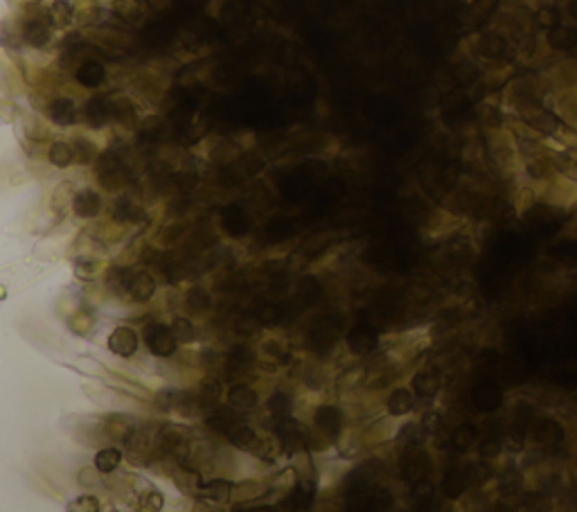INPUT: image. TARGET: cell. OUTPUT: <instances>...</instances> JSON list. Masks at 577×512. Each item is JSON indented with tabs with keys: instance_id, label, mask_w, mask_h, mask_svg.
<instances>
[{
	"instance_id": "1",
	"label": "cell",
	"mask_w": 577,
	"mask_h": 512,
	"mask_svg": "<svg viewBox=\"0 0 577 512\" xmlns=\"http://www.w3.org/2000/svg\"><path fill=\"white\" fill-rule=\"evenodd\" d=\"M52 27H55V23H52L50 7H46L41 0L25 5L23 23H20V39H23L27 46L32 48L48 46L52 39Z\"/></svg>"
},
{
	"instance_id": "2",
	"label": "cell",
	"mask_w": 577,
	"mask_h": 512,
	"mask_svg": "<svg viewBox=\"0 0 577 512\" xmlns=\"http://www.w3.org/2000/svg\"><path fill=\"white\" fill-rule=\"evenodd\" d=\"M95 174H98V180L104 190L109 192H117L124 190L126 185L131 183V172L129 167L122 163V158L113 154V152H104L95 158Z\"/></svg>"
},
{
	"instance_id": "3",
	"label": "cell",
	"mask_w": 577,
	"mask_h": 512,
	"mask_svg": "<svg viewBox=\"0 0 577 512\" xmlns=\"http://www.w3.org/2000/svg\"><path fill=\"white\" fill-rule=\"evenodd\" d=\"M433 469H435L433 454L422 445H409V449L402 454L399 472H402V478L409 485L422 481V478L433 476Z\"/></svg>"
},
{
	"instance_id": "4",
	"label": "cell",
	"mask_w": 577,
	"mask_h": 512,
	"mask_svg": "<svg viewBox=\"0 0 577 512\" xmlns=\"http://www.w3.org/2000/svg\"><path fill=\"white\" fill-rule=\"evenodd\" d=\"M566 435H569V429L564 426V422H559L557 418H550V415H539L530 426L528 440L534 447H539V449H557V447L564 445Z\"/></svg>"
},
{
	"instance_id": "5",
	"label": "cell",
	"mask_w": 577,
	"mask_h": 512,
	"mask_svg": "<svg viewBox=\"0 0 577 512\" xmlns=\"http://www.w3.org/2000/svg\"><path fill=\"white\" fill-rule=\"evenodd\" d=\"M145 343L149 348V352H154L156 357H172L176 348H178V341L172 332V327H167L163 323H149L145 327Z\"/></svg>"
},
{
	"instance_id": "6",
	"label": "cell",
	"mask_w": 577,
	"mask_h": 512,
	"mask_svg": "<svg viewBox=\"0 0 577 512\" xmlns=\"http://www.w3.org/2000/svg\"><path fill=\"white\" fill-rule=\"evenodd\" d=\"M469 487H472V474H469V465H451L444 469L440 478V490L446 499L458 501L467 497Z\"/></svg>"
},
{
	"instance_id": "7",
	"label": "cell",
	"mask_w": 577,
	"mask_h": 512,
	"mask_svg": "<svg viewBox=\"0 0 577 512\" xmlns=\"http://www.w3.org/2000/svg\"><path fill=\"white\" fill-rule=\"evenodd\" d=\"M418 395H415V390L411 388V383L406 381L402 386H394L388 398H386V411L390 418H411L418 409Z\"/></svg>"
},
{
	"instance_id": "8",
	"label": "cell",
	"mask_w": 577,
	"mask_h": 512,
	"mask_svg": "<svg viewBox=\"0 0 577 512\" xmlns=\"http://www.w3.org/2000/svg\"><path fill=\"white\" fill-rule=\"evenodd\" d=\"M277 438H280V445L284 447V452L286 454H300L309 440V433L307 429L300 424V422H296L291 418H284L277 422Z\"/></svg>"
},
{
	"instance_id": "9",
	"label": "cell",
	"mask_w": 577,
	"mask_h": 512,
	"mask_svg": "<svg viewBox=\"0 0 577 512\" xmlns=\"http://www.w3.org/2000/svg\"><path fill=\"white\" fill-rule=\"evenodd\" d=\"M411 388L415 390V395L422 398V400H433L442 393V377L437 370H431V368H422V370H415L411 379Z\"/></svg>"
},
{
	"instance_id": "10",
	"label": "cell",
	"mask_w": 577,
	"mask_h": 512,
	"mask_svg": "<svg viewBox=\"0 0 577 512\" xmlns=\"http://www.w3.org/2000/svg\"><path fill=\"white\" fill-rule=\"evenodd\" d=\"M505 395L494 381H483L480 386L474 388V407L480 413H496L503 409Z\"/></svg>"
},
{
	"instance_id": "11",
	"label": "cell",
	"mask_w": 577,
	"mask_h": 512,
	"mask_svg": "<svg viewBox=\"0 0 577 512\" xmlns=\"http://www.w3.org/2000/svg\"><path fill=\"white\" fill-rule=\"evenodd\" d=\"M379 343H381V339H379V334L370 325H357L347 334V346L359 357L372 355V352L379 348Z\"/></svg>"
},
{
	"instance_id": "12",
	"label": "cell",
	"mask_w": 577,
	"mask_h": 512,
	"mask_svg": "<svg viewBox=\"0 0 577 512\" xmlns=\"http://www.w3.org/2000/svg\"><path fill=\"white\" fill-rule=\"evenodd\" d=\"M109 120H111V98L95 95V98H91L84 104V122H86L91 129H102Z\"/></svg>"
},
{
	"instance_id": "13",
	"label": "cell",
	"mask_w": 577,
	"mask_h": 512,
	"mask_svg": "<svg viewBox=\"0 0 577 512\" xmlns=\"http://www.w3.org/2000/svg\"><path fill=\"white\" fill-rule=\"evenodd\" d=\"M314 424L316 431L327 435L329 440H336L340 429H343V413L336 407H320L314 415Z\"/></svg>"
},
{
	"instance_id": "14",
	"label": "cell",
	"mask_w": 577,
	"mask_h": 512,
	"mask_svg": "<svg viewBox=\"0 0 577 512\" xmlns=\"http://www.w3.org/2000/svg\"><path fill=\"white\" fill-rule=\"evenodd\" d=\"M109 350L115 357L129 359L138 352V334L131 327H115L109 336Z\"/></svg>"
},
{
	"instance_id": "15",
	"label": "cell",
	"mask_w": 577,
	"mask_h": 512,
	"mask_svg": "<svg viewBox=\"0 0 577 512\" xmlns=\"http://www.w3.org/2000/svg\"><path fill=\"white\" fill-rule=\"evenodd\" d=\"M480 440V429L476 422H460L453 426V431L449 433V445L456 452H469L474 449Z\"/></svg>"
},
{
	"instance_id": "16",
	"label": "cell",
	"mask_w": 577,
	"mask_h": 512,
	"mask_svg": "<svg viewBox=\"0 0 577 512\" xmlns=\"http://www.w3.org/2000/svg\"><path fill=\"white\" fill-rule=\"evenodd\" d=\"M72 210L74 215L81 219L98 217L102 210V197L93 190H79L77 195L72 197Z\"/></svg>"
},
{
	"instance_id": "17",
	"label": "cell",
	"mask_w": 577,
	"mask_h": 512,
	"mask_svg": "<svg viewBox=\"0 0 577 512\" xmlns=\"http://www.w3.org/2000/svg\"><path fill=\"white\" fill-rule=\"evenodd\" d=\"M74 77L81 84V86L86 88H100L104 79H106V68L102 66L100 61L95 59H86L79 63V68L74 70Z\"/></svg>"
},
{
	"instance_id": "18",
	"label": "cell",
	"mask_w": 577,
	"mask_h": 512,
	"mask_svg": "<svg viewBox=\"0 0 577 512\" xmlns=\"http://www.w3.org/2000/svg\"><path fill=\"white\" fill-rule=\"evenodd\" d=\"M546 41H548V46L557 52H573V50H577V29L559 23L557 27L548 29Z\"/></svg>"
},
{
	"instance_id": "19",
	"label": "cell",
	"mask_w": 577,
	"mask_h": 512,
	"mask_svg": "<svg viewBox=\"0 0 577 512\" xmlns=\"http://www.w3.org/2000/svg\"><path fill=\"white\" fill-rule=\"evenodd\" d=\"M48 115L55 124L70 126V124L77 122V106H74V102L70 98H57V100L50 102Z\"/></svg>"
},
{
	"instance_id": "20",
	"label": "cell",
	"mask_w": 577,
	"mask_h": 512,
	"mask_svg": "<svg viewBox=\"0 0 577 512\" xmlns=\"http://www.w3.org/2000/svg\"><path fill=\"white\" fill-rule=\"evenodd\" d=\"M476 452H478L480 461H487V463H494V461H498V458H503V454H505L503 435L500 433L480 435V440L476 445Z\"/></svg>"
},
{
	"instance_id": "21",
	"label": "cell",
	"mask_w": 577,
	"mask_h": 512,
	"mask_svg": "<svg viewBox=\"0 0 577 512\" xmlns=\"http://www.w3.org/2000/svg\"><path fill=\"white\" fill-rule=\"evenodd\" d=\"M228 440H230L232 447H237V449H241V452H258V447H260L258 433H255L251 426H246L241 422H237L228 431Z\"/></svg>"
},
{
	"instance_id": "22",
	"label": "cell",
	"mask_w": 577,
	"mask_h": 512,
	"mask_svg": "<svg viewBox=\"0 0 577 512\" xmlns=\"http://www.w3.org/2000/svg\"><path fill=\"white\" fill-rule=\"evenodd\" d=\"M223 398V388L221 383L215 377H203L199 383V400H201V409L203 411H212L221 404Z\"/></svg>"
},
{
	"instance_id": "23",
	"label": "cell",
	"mask_w": 577,
	"mask_h": 512,
	"mask_svg": "<svg viewBox=\"0 0 577 512\" xmlns=\"http://www.w3.org/2000/svg\"><path fill=\"white\" fill-rule=\"evenodd\" d=\"M111 9L117 18H122L124 23H140L145 18V9L140 0H113Z\"/></svg>"
},
{
	"instance_id": "24",
	"label": "cell",
	"mask_w": 577,
	"mask_h": 512,
	"mask_svg": "<svg viewBox=\"0 0 577 512\" xmlns=\"http://www.w3.org/2000/svg\"><path fill=\"white\" fill-rule=\"evenodd\" d=\"M258 402H260L258 393H255L253 388H248V386H244V383L232 386L230 393H228V404L237 411H248L253 407H258Z\"/></svg>"
},
{
	"instance_id": "25",
	"label": "cell",
	"mask_w": 577,
	"mask_h": 512,
	"mask_svg": "<svg viewBox=\"0 0 577 512\" xmlns=\"http://www.w3.org/2000/svg\"><path fill=\"white\" fill-rule=\"evenodd\" d=\"M154 291H156V282H154L152 275L145 273V271H140V273L133 271V278H131V284H129V298L145 303L154 296Z\"/></svg>"
},
{
	"instance_id": "26",
	"label": "cell",
	"mask_w": 577,
	"mask_h": 512,
	"mask_svg": "<svg viewBox=\"0 0 577 512\" xmlns=\"http://www.w3.org/2000/svg\"><path fill=\"white\" fill-rule=\"evenodd\" d=\"M131 278H133V271L131 269H122V266H113L106 273V284H109V289L117 296H129V284H131Z\"/></svg>"
},
{
	"instance_id": "27",
	"label": "cell",
	"mask_w": 577,
	"mask_h": 512,
	"mask_svg": "<svg viewBox=\"0 0 577 512\" xmlns=\"http://www.w3.org/2000/svg\"><path fill=\"white\" fill-rule=\"evenodd\" d=\"M122 465V452L117 447H104L95 454V469L100 474H111Z\"/></svg>"
},
{
	"instance_id": "28",
	"label": "cell",
	"mask_w": 577,
	"mask_h": 512,
	"mask_svg": "<svg viewBox=\"0 0 577 512\" xmlns=\"http://www.w3.org/2000/svg\"><path fill=\"white\" fill-rule=\"evenodd\" d=\"M111 120L120 122V124H133L135 122V106L129 98H111Z\"/></svg>"
},
{
	"instance_id": "29",
	"label": "cell",
	"mask_w": 577,
	"mask_h": 512,
	"mask_svg": "<svg viewBox=\"0 0 577 512\" xmlns=\"http://www.w3.org/2000/svg\"><path fill=\"white\" fill-rule=\"evenodd\" d=\"M508 41L503 37H498V34H487L480 39V55L487 57V59H503L508 55Z\"/></svg>"
},
{
	"instance_id": "30",
	"label": "cell",
	"mask_w": 577,
	"mask_h": 512,
	"mask_svg": "<svg viewBox=\"0 0 577 512\" xmlns=\"http://www.w3.org/2000/svg\"><path fill=\"white\" fill-rule=\"evenodd\" d=\"M122 445L126 447V452H129V458L131 461H135V458H140V456H145L147 454V449H149V440H147V435H145V431L142 429H133L126 433V438L122 440Z\"/></svg>"
},
{
	"instance_id": "31",
	"label": "cell",
	"mask_w": 577,
	"mask_h": 512,
	"mask_svg": "<svg viewBox=\"0 0 577 512\" xmlns=\"http://www.w3.org/2000/svg\"><path fill=\"white\" fill-rule=\"evenodd\" d=\"M203 494H206L210 501H215V504H226L232 497V483L230 481H223V478H215V481H210L201 487Z\"/></svg>"
},
{
	"instance_id": "32",
	"label": "cell",
	"mask_w": 577,
	"mask_h": 512,
	"mask_svg": "<svg viewBox=\"0 0 577 512\" xmlns=\"http://www.w3.org/2000/svg\"><path fill=\"white\" fill-rule=\"evenodd\" d=\"M50 16L55 27H68L74 18V5L70 0H55V3L50 5Z\"/></svg>"
},
{
	"instance_id": "33",
	"label": "cell",
	"mask_w": 577,
	"mask_h": 512,
	"mask_svg": "<svg viewBox=\"0 0 577 512\" xmlns=\"http://www.w3.org/2000/svg\"><path fill=\"white\" fill-rule=\"evenodd\" d=\"M48 161L55 167H70L74 163V152L70 143H52L48 152Z\"/></svg>"
},
{
	"instance_id": "34",
	"label": "cell",
	"mask_w": 577,
	"mask_h": 512,
	"mask_svg": "<svg viewBox=\"0 0 577 512\" xmlns=\"http://www.w3.org/2000/svg\"><path fill=\"white\" fill-rule=\"evenodd\" d=\"M72 152H74V161L81 163V165H88L93 163L95 158H98V147H95V143L86 140V138H74V143H72Z\"/></svg>"
},
{
	"instance_id": "35",
	"label": "cell",
	"mask_w": 577,
	"mask_h": 512,
	"mask_svg": "<svg viewBox=\"0 0 577 512\" xmlns=\"http://www.w3.org/2000/svg\"><path fill=\"white\" fill-rule=\"evenodd\" d=\"M68 327H70V332H72V334L86 336V334H91V329L95 327V318H93L91 312H86V309H79L77 314H72V316H70Z\"/></svg>"
},
{
	"instance_id": "36",
	"label": "cell",
	"mask_w": 577,
	"mask_h": 512,
	"mask_svg": "<svg viewBox=\"0 0 577 512\" xmlns=\"http://www.w3.org/2000/svg\"><path fill=\"white\" fill-rule=\"evenodd\" d=\"M226 364H228L230 372H244V370H248L251 364H253V352H251L248 348H244V346L234 348V350L230 352V355H228Z\"/></svg>"
},
{
	"instance_id": "37",
	"label": "cell",
	"mask_w": 577,
	"mask_h": 512,
	"mask_svg": "<svg viewBox=\"0 0 577 512\" xmlns=\"http://www.w3.org/2000/svg\"><path fill=\"white\" fill-rule=\"evenodd\" d=\"M266 407H269V413L273 418L280 422V420L288 418V413H291V398H288L286 393H273Z\"/></svg>"
},
{
	"instance_id": "38",
	"label": "cell",
	"mask_w": 577,
	"mask_h": 512,
	"mask_svg": "<svg viewBox=\"0 0 577 512\" xmlns=\"http://www.w3.org/2000/svg\"><path fill=\"white\" fill-rule=\"evenodd\" d=\"M142 217V208L135 206L129 197H122L115 201V219L120 221H135Z\"/></svg>"
},
{
	"instance_id": "39",
	"label": "cell",
	"mask_w": 577,
	"mask_h": 512,
	"mask_svg": "<svg viewBox=\"0 0 577 512\" xmlns=\"http://www.w3.org/2000/svg\"><path fill=\"white\" fill-rule=\"evenodd\" d=\"M185 305L192 314H203L206 309L210 307V296L206 289H201V287H194V289L187 291V298H185Z\"/></svg>"
},
{
	"instance_id": "40",
	"label": "cell",
	"mask_w": 577,
	"mask_h": 512,
	"mask_svg": "<svg viewBox=\"0 0 577 512\" xmlns=\"http://www.w3.org/2000/svg\"><path fill=\"white\" fill-rule=\"evenodd\" d=\"M163 506H165V497L154 487H149L145 492L138 494V510L154 512V510H163Z\"/></svg>"
},
{
	"instance_id": "41",
	"label": "cell",
	"mask_w": 577,
	"mask_h": 512,
	"mask_svg": "<svg viewBox=\"0 0 577 512\" xmlns=\"http://www.w3.org/2000/svg\"><path fill=\"white\" fill-rule=\"evenodd\" d=\"M172 332L178 343H192V341H197V327L192 325L190 318H176L172 323Z\"/></svg>"
},
{
	"instance_id": "42",
	"label": "cell",
	"mask_w": 577,
	"mask_h": 512,
	"mask_svg": "<svg viewBox=\"0 0 577 512\" xmlns=\"http://www.w3.org/2000/svg\"><path fill=\"white\" fill-rule=\"evenodd\" d=\"M106 429H109V435L111 438H117V440H124L126 433L133 429V424L124 418V415H111L109 420H106Z\"/></svg>"
},
{
	"instance_id": "43",
	"label": "cell",
	"mask_w": 577,
	"mask_h": 512,
	"mask_svg": "<svg viewBox=\"0 0 577 512\" xmlns=\"http://www.w3.org/2000/svg\"><path fill=\"white\" fill-rule=\"evenodd\" d=\"M176 411L183 413V415H197L201 411L199 393H192V390L180 393V395H178V404H176Z\"/></svg>"
},
{
	"instance_id": "44",
	"label": "cell",
	"mask_w": 577,
	"mask_h": 512,
	"mask_svg": "<svg viewBox=\"0 0 577 512\" xmlns=\"http://www.w3.org/2000/svg\"><path fill=\"white\" fill-rule=\"evenodd\" d=\"M66 508L72 510V512H74V510H88V512H95V510H100V508H102V504H100V499H98V497L84 494V497L72 499Z\"/></svg>"
},
{
	"instance_id": "45",
	"label": "cell",
	"mask_w": 577,
	"mask_h": 512,
	"mask_svg": "<svg viewBox=\"0 0 577 512\" xmlns=\"http://www.w3.org/2000/svg\"><path fill=\"white\" fill-rule=\"evenodd\" d=\"M537 23L543 29H552L559 25V12L555 7H541L537 12Z\"/></svg>"
},
{
	"instance_id": "46",
	"label": "cell",
	"mask_w": 577,
	"mask_h": 512,
	"mask_svg": "<svg viewBox=\"0 0 577 512\" xmlns=\"http://www.w3.org/2000/svg\"><path fill=\"white\" fill-rule=\"evenodd\" d=\"M178 395L180 393L176 390H160L158 395H156V407L160 411H176V404H178Z\"/></svg>"
},
{
	"instance_id": "47",
	"label": "cell",
	"mask_w": 577,
	"mask_h": 512,
	"mask_svg": "<svg viewBox=\"0 0 577 512\" xmlns=\"http://www.w3.org/2000/svg\"><path fill=\"white\" fill-rule=\"evenodd\" d=\"M74 271H77L81 278H93V275L98 273V262L88 260V258H81V260L74 262Z\"/></svg>"
},
{
	"instance_id": "48",
	"label": "cell",
	"mask_w": 577,
	"mask_h": 512,
	"mask_svg": "<svg viewBox=\"0 0 577 512\" xmlns=\"http://www.w3.org/2000/svg\"><path fill=\"white\" fill-rule=\"evenodd\" d=\"M79 483H81V485H98V483H95L93 472H81V474H79Z\"/></svg>"
}]
</instances>
